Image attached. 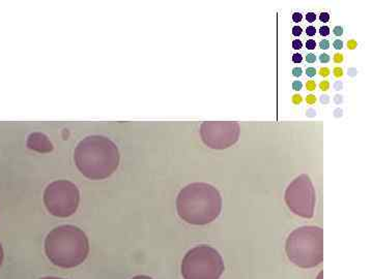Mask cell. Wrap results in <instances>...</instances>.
I'll use <instances>...</instances> for the list:
<instances>
[{"instance_id":"obj_4","label":"cell","mask_w":373,"mask_h":279,"mask_svg":"<svg viewBox=\"0 0 373 279\" xmlns=\"http://www.w3.org/2000/svg\"><path fill=\"white\" fill-rule=\"evenodd\" d=\"M287 256L298 267L314 268L323 261V231L320 227H301L286 240Z\"/></svg>"},{"instance_id":"obj_25","label":"cell","mask_w":373,"mask_h":279,"mask_svg":"<svg viewBox=\"0 0 373 279\" xmlns=\"http://www.w3.org/2000/svg\"><path fill=\"white\" fill-rule=\"evenodd\" d=\"M303 16L301 13H294L293 15V20L294 22H296V23H300L301 21H302Z\"/></svg>"},{"instance_id":"obj_10","label":"cell","mask_w":373,"mask_h":279,"mask_svg":"<svg viewBox=\"0 0 373 279\" xmlns=\"http://www.w3.org/2000/svg\"><path fill=\"white\" fill-rule=\"evenodd\" d=\"M320 35L321 37H327L330 35V28L328 26H321L320 29Z\"/></svg>"},{"instance_id":"obj_33","label":"cell","mask_w":373,"mask_h":279,"mask_svg":"<svg viewBox=\"0 0 373 279\" xmlns=\"http://www.w3.org/2000/svg\"><path fill=\"white\" fill-rule=\"evenodd\" d=\"M293 75L294 76H301L303 75V69L301 67H294L293 69Z\"/></svg>"},{"instance_id":"obj_28","label":"cell","mask_w":373,"mask_h":279,"mask_svg":"<svg viewBox=\"0 0 373 279\" xmlns=\"http://www.w3.org/2000/svg\"><path fill=\"white\" fill-rule=\"evenodd\" d=\"M320 20L323 23H327L330 20V15L328 13H321L320 15Z\"/></svg>"},{"instance_id":"obj_8","label":"cell","mask_w":373,"mask_h":279,"mask_svg":"<svg viewBox=\"0 0 373 279\" xmlns=\"http://www.w3.org/2000/svg\"><path fill=\"white\" fill-rule=\"evenodd\" d=\"M202 142L212 149H226L240 138V125L237 123H204L200 127Z\"/></svg>"},{"instance_id":"obj_30","label":"cell","mask_w":373,"mask_h":279,"mask_svg":"<svg viewBox=\"0 0 373 279\" xmlns=\"http://www.w3.org/2000/svg\"><path fill=\"white\" fill-rule=\"evenodd\" d=\"M357 46H358V42H357L356 40H348V42H347L348 49H350V50H354L355 48H357Z\"/></svg>"},{"instance_id":"obj_21","label":"cell","mask_w":373,"mask_h":279,"mask_svg":"<svg viewBox=\"0 0 373 279\" xmlns=\"http://www.w3.org/2000/svg\"><path fill=\"white\" fill-rule=\"evenodd\" d=\"M303 89V84L301 81H294L293 83V89L296 90V91H300L301 89Z\"/></svg>"},{"instance_id":"obj_39","label":"cell","mask_w":373,"mask_h":279,"mask_svg":"<svg viewBox=\"0 0 373 279\" xmlns=\"http://www.w3.org/2000/svg\"><path fill=\"white\" fill-rule=\"evenodd\" d=\"M40 279H62V278H44Z\"/></svg>"},{"instance_id":"obj_6","label":"cell","mask_w":373,"mask_h":279,"mask_svg":"<svg viewBox=\"0 0 373 279\" xmlns=\"http://www.w3.org/2000/svg\"><path fill=\"white\" fill-rule=\"evenodd\" d=\"M79 190L67 180L53 182L45 190L44 203L47 210L57 217L73 215L79 206Z\"/></svg>"},{"instance_id":"obj_31","label":"cell","mask_w":373,"mask_h":279,"mask_svg":"<svg viewBox=\"0 0 373 279\" xmlns=\"http://www.w3.org/2000/svg\"><path fill=\"white\" fill-rule=\"evenodd\" d=\"M320 89L323 90V91H327V90L330 89V83L328 82V81H323L320 84Z\"/></svg>"},{"instance_id":"obj_12","label":"cell","mask_w":373,"mask_h":279,"mask_svg":"<svg viewBox=\"0 0 373 279\" xmlns=\"http://www.w3.org/2000/svg\"><path fill=\"white\" fill-rule=\"evenodd\" d=\"M321 64H328L330 62V56L328 54L323 53L320 55Z\"/></svg>"},{"instance_id":"obj_35","label":"cell","mask_w":373,"mask_h":279,"mask_svg":"<svg viewBox=\"0 0 373 279\" xmlns=\"http://www.w3.org/2000/svg\"><path fill=\"white\" fill-rule=\"evenodd\" d=\"M330 98L328 96H323L321 98V102L323 103H329Z\"/></svg>"},{"instance_id":"obj_20","label":"cell","mask_w":373,"mask_h":279,"mask_svg":"<svg viewBox=\"0 0 373 279\" xmlns=\"http://www.w3.org/2000/svg\"><path fill=\"white\" fill-rule=\"evenodd\" d=\"M303 60V56L301 54L296 53L293 55V62L294 64H301Z\"/></svg>"},{"instance_id":"obj_36","label":"cell","mask_w":373,"mask_h":279,"mask_svg":"<svg viewBox=\"0 0 373 279\" xmlns=\"http://www.w3.org/2000/svg\"><path fill=\"white\" fill-rule=\"evenodd\" d=\"M2 261H4V249H2L1 244H0V266H1Z\"/></svg>"},{"instance_id":"obj_26","label":"cell","mask_w":373,"mask_h":279,"mask_svg":"<svg viewBox=\"0 0 373 279\" xmlns=\"http://www.w3.org/2000/svg\"><path fill=\"white\" fill-rule=\"evenodd\" d=\"M303 102V98L300 94H294L293 96V103L294 105H300Z\"/></svg>"},{"instance_id":"obj_9","label":"cell","mask_w":373,"mask_h":279,"mask_svg":"<svg viewBox=\"0 0 373 279\" xmlns=\"http://www.w3.org/2000/svg\"><path fill=\"white\" fill-rule=\"evenodd\" d=\"M27 146L30 149L35 150L39 152H49L53 149L52 144L50 143L48 138L45 135L39 134H31L29 136L28 141H27Z\"/></svg>"},{"instance_id":"obj_15","label":"cell","mask_w":373,"mask_h":279,"mask_svg":"<svg viewBox=\"0 0 373 279\" xmlns=\"http://www.w3.org/2000/svg\"><path fill=\"white\" fill-rule=\"evenodd\" d=\"M320 48L323 49V50H328V49L330 48L329 40H321V42H320Z\"/></svg>"},{"instance_id":"obj_13","label":"cell","mask_w":373,"mask_h":279,"mask_svg":"<svg viewBox=\"0 0 373 279\" xmlns=\"http://www.w3.org/2000/svg\"><path fill=\"white\" fill-rule=\"evenodd\" d=\"M343 54L341 53H336L334 55V62H336V64H341V62H343Z\"/></svg>"},{"instance_id":"obj_32","label":"cell","mask_w":373,"mask_h":279,"mask_svg":"<svg viewBox=\"0 0 373 279\" xmlns=\"http://www.w3.org/2000/svg\"><path fill=\"white\" fill-rule=\"evenodd\" d=\"M306 74L308 76L312 78V76L316 75V69H314V67H308V69H306Z\"/></svg>"},{"instance_id":"obj_11","label":"cell","mask_w":373,"mask_h":279,"mask_svg":"<svg viewBox=\"0 0 373 279\" xmlns=\"http://www.w3.org/2000/svg\"><path fill=\"white\" fill-rule=\"evenodd\" d=\"M316 47V42L314 40H308L306 42V48L308 50H314Z\"/></svg>"},{"instance_id":"obj_16","label":"cell","mask_w":373,"mask_h":279,"mask_svg":"<svg viewBox=\"0 0 373 279\" xmlns=\"http://www.w3.org/2000/svg\"><path fill=\"white\" fill-rule=\"evenodd\" d=\"M306 33H307V35H309V37H313V35H316V27L308 26L306 29Z\"/></svg>"},{"instance_id":"obj_18","label":"cell","mask_w":373,"mask_h":279,"mask_svg":"<svg viewBox=\"0 0 373 279\" xmlns=\"http://www.w3.org/2000/svg\"><path fill=\"white\" fill-rule=\"evenodd\" d=\"M303 44L302 42H301L300 40H294L293 42V48L294 50H300V49H302Z\"/></svg>"},{"instance_id":"obj_40","label":"cell","mask_w":373,"mask_h":279,"mask_svg":"<svg viewBox=\"0 0 373 279\" xmlns=\"http://www.w3.org/2000/svg\"><path fill=\"white\" fill-rule=\"evenodd\" d=\"M323 278V273H321L320 275H318V279H321Z\"/></svg>"},{"instance_id":"obj_22","label":"cell","mask_w":373,"mask_h":279,"mask_svg":"<svg viewBox=\"0 0 373 279\" xmlns=\"http://www.w3.org/2000/svg\"><path fill=\"white\" fill-rule=\"evenodd\" d=\"M316 101H318V98H316V96H313V94H309V96H307L306 102L307 103H309V105H313V103H316Z\"/></svg>"},{"instance_id":"obj_27","label":"cell","mask_w":373,"mask_h":279,"mask_svg":"<svg viewBox=\"0 0 373 279\" xmlns=\"http://www.w3.org/2000/svg\"><path fill=\"white\" fill-rule=\"evenodd\" d=\"M303 30L300 26H294L293 28V35L294 37H300L302 35Z\"/></svg>"},{"instance_id":"obj_14","label":"cell","mask_w":373,"mask_h":279,"mask_svg":"<svg viewBox=\"0 0 373 279\" xmlns=\"http://www.w3.org/2000/svg\"><path fill=\"white\" fill-rule=\"evenodd\" d=\"M306 89L307 90H309V91H313V90L316 89V84L314 81L310 80L308 81L306 84Z\"/></svg>"},{"instance_id":"obj_17","label":"cell","mask_w":373,"mask_h":279,"mask_svg":"<svg viewBox=\"0 0 373 279\" xmlns=\"http://www.w3.org/2000/svg\"><path fill=\"white\" fill-rule=\"evenodd\" d=\"M333 33L336 37H341L343 35V28L341 26H336L333 29Z\"/></svg>"},{"instance_id":"obj_3","label":"cell","mask_w":373,"mask_h":279,"mask_svg":"<svg viewBox=\"0 0 373 279\" xmlns=\"http://www.w3.org/2000/svg\"><path fill=\"white\" fill-rule=\"evenodd\" d=\"M45 251L56 266H79L89 256V239L77 227L62 226L52 229L45 241Z\"/></svg>"},{"instance_id":"obj_1","label":"cell","mask_w":373,"mask_h":279,"mask_svg":"<svg viewBox=\"0 0 373 279\" xmlns=\"http://www.w3.org/2000/svg\"><path fill=\"white\" fill-rule=\"evenodd\" d=\"M76 166L85 177L91 180L111 176L120 164L118 146L103 136L83 139L74 152Z\"/></svg>"},{"instance_id":"obj_5","label":"cell","mask_w":373,"mask_h":279,"mask_svg":"<svg viewBox=\"0 0 373 279\" xmlns=\"http://www.w3.org/2000/svg\"><path fill=\"white\" fill-rule=\"evenodd\" d=\"M223 271L222 256L206 245L191 249L182 263V274L185 279H219Z\"/></svg>"},{"instance_id":"obj_29","label":"cell","mask_w":373,"mask_h":279,"mask_svg":"<svg viewBox=\"0 0 373 279\" xmlns=\"http://www.w3.org/2000/svg\"><path fill=\"white\" fill-rule=\"evenodd\" d=\"M306 20L309 23H312V22L316 21V15L314 13H308L306 15Z\"/></svg>"},{"instance_id":"obj_38","label":"cell","mask_w":373,"mask_h":279,"mask_svg":"<svg viewBox=\"0 0 373 279\" xmlns=\"http://www.w3.org/2000/svg\"><path fill=\"white\" fill-rule=\"evenodd\" d=\"M133 279H152V278H148V276L140 275V276H136V278H134Z\"/></svg>"},{"instance_id":"obj_24","label":"cell","mask_w":373,"mask_h":279,"mask_svg":"<svg viewBox=\"0 0 373 279\" xmlns=\"http://www.w3.org/2000/svg\"><path fill=\"white\" fill-rule=\"evenodd\" d=\"M306 62L308 64H314L316 62V56L314 54L310 53L306 56Z\"/></svg>"},{"instance_id":"obj_34","label":"cell","mask_w":373,"mask_h":279,"mask_svg":"<svg viewBox=\"0 0 373 279\" xmlns=\"http://www.w3.org/2000/svg\"><path fill=\"white\" fill-rule=\"evenodd\" d=\"M320 75L321 76H328L330 75V69L328 67H321L320 69Z\"/></svg>"},{"instance_id":"obj_2","label":"cell","mask_w":373,"mask_h":279,"mask_svg":"<svg viewBox=\"0 0 373 279\" xmlns=\"http://www.w3.org/2000/svg\"><path fill=\"white\" fill-rule=\"evenodd\" d=\"M177 208L179 217L188 224L196 226L211 224L221 213V195L211 184H189L179 191Z\"/></svg>"},{"instance_id":"obj_7","label":"cell","mask_w":373,"mask_h":279,"mask_svg":"<svg viewBox=\"0 0 373 279\" xmlns=\"http://www.w3.org/2000/svg\"><path fill=\"white\" fill-rule=\"evenodd\" d=\"M316 200V190L308 175L296 177L285 191L287 206L301 217H313Z\"/></svg>"},{"instance_id":"obj_23","label":"cell","mask_w":373,"mask_h":279,"mask_svg":"<svg viewBox=\"0 0 373 279\" xmlns=\"http://www.w3.org/2000/svg\"><path fill=\"white\" fill-rule=\"evenodd\" d=\"M334 76L336 78H341L343 76V69L341 67H337L334 69Z\"/></svg>"},{"instance_id":"obj_19","label":"cell","mask_w":373,"mask_h":279,"mask_svg":"<svg viewBox=\"0 0 373 279\" xmlns=\"http://www.w3.org/2000/svg\"><path fill=\"white\" fill-rule=\"evenodd\" d=\"M333 47L336 50H341L343 48V42L341 40H336L333 42Z\"/></svg>"},{"instance_id":"obj_37","label":"cell","mask_w":373,"mask_h":279,"mask_svg":"<svg viewBox=\"0 0 373 279\" xmlns=\"http://www.w3.org/2000/svg\"><path fill=\"white\" fill-rule=\"evenodd\" d=\"M341 87H343V84H341L340 82H337L336 84H335V89L336 90H340Z\"/></svg>"}]
</instances>
